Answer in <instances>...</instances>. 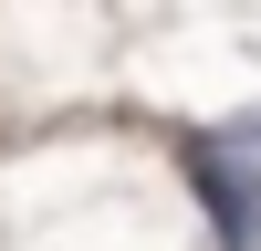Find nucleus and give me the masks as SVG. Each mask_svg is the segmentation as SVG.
I'll return each mask as SVG.
<instances>
[{
  "label": "nucleus",
  "mask_w": 261,
  "mask_h": 251,
  "mask_svg": "<svg viewBox=\"0 0 261 251\" xmlns=\"http://www.w3.org/2000/svg\"><path fill=\"white\" fill-rule=\"evenodd\" d=\"M188 178H199L209 220H220L230 251H261V115L241 126H209L199 146H188Z\"/></svg>",
  "instance_id": "1"
}]
</instances>
